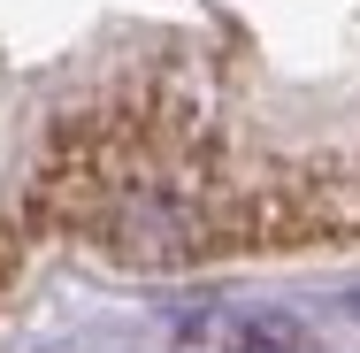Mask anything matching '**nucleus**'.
<instances>
[{"label": "nucleus", "instance_id": "f257e3e1", "mask_svg": "<svg viewBox=\"0 0 360 353\" xmlns=\"http://www.w3.org/2000/svg\"><path fill=\"white\" fill-rule=\"evenodd\" d=\"M215 338H222V353H299L307 346V330L291 323L284 307H245V315L222 323Z\"/></svg>", "mask_w": 360, "mask_h": 353}, {"label": "nucleus", "instance_id": "f03ea898", "mask_svg": "<svg viewBox=\"0 0 360 353\" xmlns=\"http://www.w3.org/2000/svg\"><path fill=\"white\" fill-rule=\"evenodd\" d=\"M353 315H360V299H353Z\"/></svg>", "mask_w": 360, "mask_h": 353}]
</instances>
